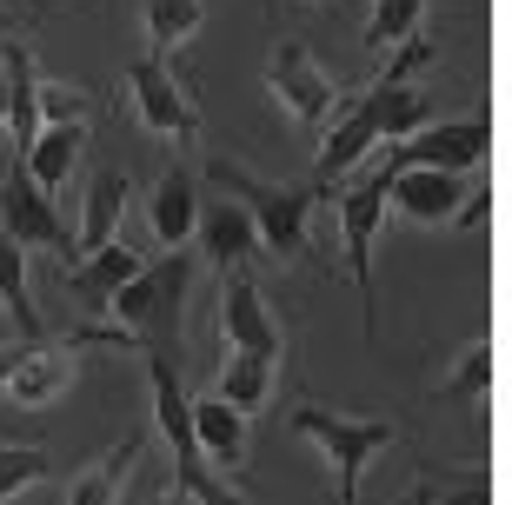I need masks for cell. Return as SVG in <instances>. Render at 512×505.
<instances>
[{
	"label": "cell",
	"instance_id": "obj_1",
	"mask_svg": "<svg viewBox=\"0 0 512 505\" xmlns=\"http://www.w3.org/2000/svg\"><path fill=\"white\" fill-rule=\"evenodd\" d=\"M413 127H426V94H419L413 80H380V87H366V94L333 120V133H326L320 160H313V187H333V180L353 173L373 147H393V140H406Z\"/></svg>",
	"mask_w": 512,
	"mask_h": 505
},
{
	"label": "cell",
	"instance_id": "obj_2",
	"mask_svg": "<svg viewBox=\"0 0 512 505\" xmlns=\"http://www.w3.org/2000/svg\"><path fill=\"white\" fill-rule=\"evenodd\" d=\"M187 286H193V253L173 246L167 260L140 266L127 286L114 293L107 313L120 319L127 346H147V353H173L180 359V326H187Z\"/></svg>",
	"mask_w": 512,
	"mask_h": 505
},
{
	"label": "cell",
	"instance_id": "obj_3",
	"mask_svg": "<svg viewBox=\"0 0 512 505\" xmlns=\"http://www.w3.org/2000/svg\"><path fill=\"white\" fill-rule=\"evenodd\" d=\"M213 180L247 206V220H253V233H260L266 260L293 266L306 253V206H313V187H273V180H253V173L233 167V160H213Z\"/></svg>",
	"mask_w": 512,
	"mask_h": 505
},
{
	"label": "cell",
	"instance_id": "obj_4",
	"mask_svg": "<svg viewBox=\"0 0 512 505\" xmlns=\"http://www.w3.org/2000/svg\"><path fill=\"white\" fill-rule=\"evenodd\" d=\"M293 432L306 446H320V459L333 466L340 479V505H360V472L380 446H393V419H346V412H326V406H293Z\"/></svg>",
	"mask_w": 512,
	"mask_h": 505
},
{
	"label": "cell",
	"instance_id": "obj_5",
	"mask_svg": "<svg viewBox=\"0 0 512 505\" xmlns=\"http://www.w3.org/2000/svg\"><path fill=\"white\" fill-rule=\"evenodd\" d=\"M386 187H393V167H366L340 200V233H346V266H353V286H360V326L373 339V233L386 220Z\"/></svg>",
	"mask_w": 512,
	"mask_h": 505
},
{
	"label": "cell",
	"instance_id": "obj_6",
	"mask_svg": "<svg viewBox=\"0 0 512 505\" xmlns=\"http://www.w3.org/2000/svg\"><path fill=\"white\" fill-rule=\"evenodd\" d=\"M493 153V120L486 113H473V120H426V127H413L406 140H393L386 147V167H439V173H466L479 167Z\"/></svg>",
	"mask_w": 512,
	"mask_h": 505
},
{
	"label": "cell",
	"instance_id": "obj_7",
	"mask_svg": "<svg viewBox=\"0 0 512 505\" xmlns=\"http://www.w3.org/2000/svg\"><path fill=\"white\" fill-rule=\"evenodd\" d=\"M266 87H273V100H280L300 127H326V113L340 107V87H333V74L313 60L306 40H273V54H266Z\"/></svg>",
	"mask_w": 512,
	"mask_h": 505
},
{
	"label": "cell",
	"instance_id": "obj_8",
	"mask_svg": "<svg viewBox=\"0 0 512 505\" xmlns=\"http://www.w3.org/2000/svg\"><path fill=\"white\" fill-rule=\"evenodd\" d=\"M74 346L80 339H20V346H0V393L14 406H54L74 379Z\"/></svg>",
	"mask_w": 512,
	"mask_h": 505
},
{
	"label": "cell",
	"instance_id": "obj_9",
	"mask_svg": "<svg viewBox=\"0 0 512 505\" xmlns=\"http://www.w3.org/2000/svg\"><path fill=\"white\" fill-rule=\"evenodd\" d=\"M0 233L14 246H47V253H74V233H67V220H60V206L47 200V193L27 180V167H7V187H0Z\"/></svg>",
	"mask_w": 512,
	"mask_h": 505
},
{
	"label": "cell",
	"instance_id": "obj_10",
	"mask_svg": "<svg viewBox=\"0 0 512 505\" xmlns=\"http://www.w3.org/2000/svg\"><path fill=\"white\" fill-rule=\"evenodd\" d=\"M127 94H133V113H140V127L160 133V140H180L187 147L193 133H200V113H193V100L173 87L167 60H133L127 67Z\"/></svg>",
	"mask_w": 512,
	"mask_h": 505
},
{
	"label": "cell",
	"instance_id": "obj_11",
	"mask_svg": "<svg viewBox=\"0 0 512 505\" xmlns=\"http://www.w3.org/2000/svg\"><path fill=\"white\" fill-rule=\"evenodd\" d=\"M220 346L227 353H266L280 359V326H273V313H266L260 286L247 280V266L227 280V293H220Z\"/></svg>",
	"mask_w": 512,
	"mask_h": 505
},
{
	"label": "cell",
	"instance_id": "obj_12",
	"mask_svg": "<svg viewBox=\"0 0 512 505\" xmlns=\"http://www.w3.org/2000/svg\"><path fill=\"white\" fill-rule=\"evenodd\" d=\"M140 266H147V260H140V253H133V246L114 233L107 246H94L87 260L67 266V293H74V306H80L87 319H100L107 306H114V293L133 280V273H140Z\"/></svg>",
	"mask_w": 512,
	"mask_h": 505
},
{
	"label": "cell",
	"instance_id": "obj_13",
	"mask_svg": "<svg viewBox=\"0 0 512 505\" xmlns=\"http://www.w3.org/2000/svg\"><path fill=\"white\" fill-rule=\"evenodd\" d=\"M147 386H153V426H160V439L173 446V466H193L200 452H193V399L187 386H180V359L173 353H147Z\"/></svg>",
	"mask_w": 512,
	"mask_h": 505
},
{
	"label": "cell",
	"instance_id": "obj_14",
	"mask_svg": "<svg viewBox=\"0 0 512 505\" xmlns=\"http://www.w3.org/2000/svg\"><path fill=\"white\" fill-rule=\"evenodd\" d=\"M386 200H393L406 220L439 226V220H453V206L466 200V180H459V173H439V167H393Z\"/></svg>",
	"mask_w": 512,
	"mask_h": 505
},
{
	"label": "cell",
	"instance_id": "obj_15",
	"mask_svg": "<svg viewBox=\"0 0 512 505\" xmlns=\"http://www.w3.org/2000/svg\"><path fill=\"white\" fill-rule=\"evenodd\" d=\"M193 233H200V253H207L213 266H227V273H240V266L260 253V233H253L240 200H207L200 220H193Z\"/></svg>",
	"mask_w": 512,
	"mask_h": 505
},
{
	"label": "cell",
	"instance_id": "obj_16",
	"mask_svg": "<svg viewBox=\"0 0 512 505\" xmlns=\"http://www.w3.org/2000/svg\"><path fill=\"white\" fill-rule=\"evenodd\" d=\"M193 452H200V466H240L247 459V412L227 406V399H193Z\"/></svg>",
	"mask_w": 512,
	"mask_h": 505
},
{
	"label": "cell",
	"instance_id": "obj_17",
	"mask_svg": "<svg viewBox=\"0 0 512 505\" xmlns=\"http://www.w3.org/2000/svg\"><path fill=\"white\" fill-rule=\"evenodd\" d=\"M80 147H87V120H47V127L34 133V147H27V180H34L47 200H54L60 187H67V173H74Z\"/></svg>",
	"mask_w": 512,
	"mask_h": 505
},
{
	"label": "cell",
	"instance_id": "obj_18",
	"mask_svg": "<svg viewBox=\"0 0 512 505\" xmlns=\"http://www.w3.org/2000/svg\"><path fill=\"white\" fill-rule=\"evenodd\" d=\"M120 213H127V173H120V167H100L94 180H87V213H80V233H74V260H87L94 246L114 240Z\"/></svg>",
	"mask_w": 512,
	"mask_h": 505
},
{
	"label": "cell",
	"instance_id": "obj_19",
	"mask_svg": "<svg viewBox=\"0 0 512 505\" xmlns=\"http://www.w3.org/2000/svg\"><path fill=\"white\" fill-rule=\"evenodd\" d=\"M147 220H153V240L167 246V253H173V246H187V240H193V220H200V200H193V180H187L180 167L153 180Z\"/></svg>",
	"mask_w": 512,
	"mask_h": 505
},
{
	"label": "cell",
	"instance_id": "obj_20",
	"mask_svg": "<svg viewBox=\"0 0 512 505\" xmlns=\"http://www.w3.org/2000/svg\"><path fill=\"white\" fill-rule=\"evenodd\" d=\"M406 505H499L493 466H426Z\"/></svg>",
	"mask_w": 512,
	"mask_h": 505
},
{
	"label": "cell",
	"instance_id": "obj_21",
	"mask_svg": "<svg viewBox=\"0 0 512 505\" xmlns=\"http://www.w3.org/2000/svg\"><path fill=\"white\" fill-rule=\"evenodd\" d=\"M140 452H147V439H120L114 452H100L94 466H87L74 486H67V505H120V486L133 479Z\"/></svg>",
	"mask_w": 512,
	"mask_h": 505
},
{
	"label": "cell",
	"instance_id": "obj_22",
	"mask_svg": "<svg viewBox=\"0 0 512 505\" xmlns=\"http://www.w3.org/2000/svg\"><path fill=\"white\" fill-rule=\"evenodd\" d=\"M200 20H207V0H147V47H153V60H167L180 40H193Z\"/></svg>",
	"mask_w": 512,
	"mask_h": 505
},
{
	"label": "cell",
	"instance_id": "obj_23",
	"mask_svg": "<svg viewBox=\"0 0 512 505\" xmlns=\"http://www.w3.org/2000/svg\"><path fill=\"white\" fill-rule=\"evenodd\" d=\"M0 306L14 313L20 339H47V326H40V313H34V293H27V253H20L7 233H0Z\"/></svg>",
	"mask_w": 512,
	"mask_h": 505
},
{
	"label": "cell",
	"instance_id": "obj_24",
	"mask_svg": "<svg viewBox=\"0 0 512 505\" xmlns=\"http://www.w3.org/2000/svg\"><path fill=\"white\" fill-rule=\"evenodd\" d=\"M493 379H499V346H493V339H473V346L459 353V366L446 373L439 393L466 399V406H486V399H493Z\"/></svg>",
	"mask_w": 512,
	"mask_h": 505
},
{
	"label": "cell",
	"instance_id": "obj_25",
	"mask_svg": "<svg viewBox=\"0 0 512 505\" xmlns=\"http://www.w3.org/2000/svg\"><path fill=\"white\" fill-rule=\"evenodd\" d=\"M266 386H273V359H266V353H233L227 373H220V399L240 406V412L266 406Z\"/></svg>",
	"mask_w": 512,
	"mask_h": 505
},
{
	"label": "cell",
	"instance_id": "obj_26",
	"mask_svg": "<svg viewBox=\"0 0 512 505\" xmlns=\"http://www.w3.org/2000/svg\"><path fill=\"white\" fill-rule=\"evenodd\" d=\"M419 14H426V0H373V14H366V47L373 54H393L406 34H419Z\"/></svg>",
	"mask_w": 512,
	"mask_h": 505
},
{
	"label": "cell",
	"instance_id": "obj_27",
	"mask_svg": "<svg viewBox=\"0 0 512 505\" xmlns=\"http://www.w3.org/2000/svg\"><path fill=\"white\" fill-rule=\"evenodd\" d=\"M40 479H47V452L40 446H7V439H0V505L20 499L27 486H40Z\"/></svg>",
	"mask_w": 512,
	"mask_h": 505
},
{
	"label": "cell",
	"instance_id": "obj_28",
	"mask_svg": "<svg viewBox=\"0 0 512 505\" xmlns=\"http://www.w3.org/2000/svg\"><path fill=\"white\" fill-rule=\"evenodd\" d=\"M173 479H180V486H187L200 505H253L247 492H233L227 479H220V472H207L200 459H193V466H173Z\"/></svg>",
	"mask_w": 512,
	"mask_h": 505
},
{
	"label": "cell",
	"instance_id": "obj_29",
	"mask_svg": "<svg viewBox=\"0 0 512 505\" xmlns=\"http://www.w3.org/2000/svg\"><path fill=\"white\" fill-rule=\"evenodd\" d=\"M47 120H87V87H74V80H40V127Z\"/></svg>",
	"mask_w": 512,
	"mask_h": 505
},
{
	"label": "cell",
	"instance_id": "obj_30",
	"mask_svg": "<svg viewBox=\"0 0 512 505\" xmlns=\"http://www.w3.org/2000/svg\"><path fill=\"white\" fill-rule=\"evenodd\" d=\"M493 200H499L493 187H473V193H466V200L453 206V226H479V220H486V213H493Z\"/></svg>",
	"mask_w": 512,
	"mask_h": 505
},
{
	"label": "cell",
	"instance_id": "obj_31",
	"mask_svg": "<svg viewBox=\"0 0 512 505\" xmlns=\"http://www.w3.org/2000/svg\"><path fill=\"white\" fill-rule=\"evenodd\" d=\"M147 505H200V499H193V492H187V486H180V479H167V486L153 492V499H147Z\"/></svg>",
	"mask_w": 512,
	"mask_h": 505
},
{
	"label": "cell",
	"instance_id": "obj_32",
	"mask_svg": "<svg viewBox=\"0 0 512 505\" xmlns=\"http://www.w3.org/2000/svg\"><path fill=\"white\" fill-rule=\"evenodd\" d=\"M27 7H34V0H0V40H7V20L27 14Z\"/></svg>",
	"mask_w": 512,
	"mask_h": 505
},
{
	"label": "cell",
	"instance_id": "obj_33",
	"mask_svg": "<svg viewBox=\"0 0 512 505\" xmlns=\"http://www.w3.org/2000/svg\"><path fill=\"white\" fill-rule=\"evenodd\" d=\"M0 127H7V74H0Z\"/></svg>",
	"mask_w": 512,
	"mask_h": 505
}]
</instances>
